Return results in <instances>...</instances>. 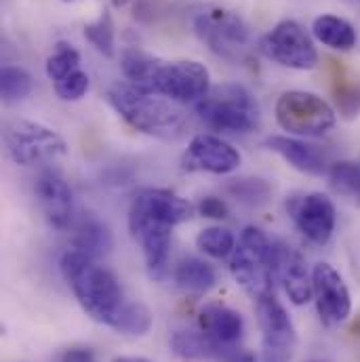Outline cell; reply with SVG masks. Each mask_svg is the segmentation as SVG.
<instances>
[{
  "label": "cell",
  "mask_w": 360,
  "mask_h": 362,
  "mask_svg": "<svg viewBox=\"0 0 360 362\" xmlns=\"http://www.w3.org/2000/svg\"><path fill=\"white\" fill-rule=\"evenodd\" d=\"M192 215L194 206L165 187H144L133 196L129 209V230L141 247L152 278L165 276L173 228L190 221Z\"/></svg>",
  "instance_id": "cell-1"
},
{
  "label": "cell",
  "mask_w": 360,
  "mask_h": 362,
  "mask_svg": "<svg viewBox=\"0 0 360 362\" xmlns=\"http://www.w3.org/2000/svg\"><path fill=\"white\" fill-rule=\"evenodd\" d=\"M59 268L81 308L93 320L116 331L124 310L131 303L124 297L116 274L81 251H68L62 257Z\"/></svg>",
  "instance_id": "cell-2"
},
{
  "label": "cell",
  "mask_w": 360,
  "mask_h": 362,
  "mask_svg": "<svg viewBox=\"0 0 360 362\" xmlns=\"http://www.w3.org/2000/svg\"><path fill=\"white\" fill-rule=\"evenodd\" d=\"M108 101L129 127L144 135L175 141L185 133L183 112L163 95L137 89L131 83H116L108 89Z\"/></svg>",
  "instance_id": "cell-3"
},
{
  "label": "cell",
  "mask_w": 360,
  "mask_h": 362,
  "mask_svg": "<svg viewBox=\"0 0 360 362\" xmlns=\"http://www.w3.org/2000/svg\"><path fill=\"white\" fill-rule=\"evenodd\" d=\"M196 112L209 129L219 133H251L260 124L255 97L234 83L213 87L196 103Z\"/></svg>",
  "instance_id": "cell-4"
},
{
  "label": "cell",
  "mask_w": 360,
  "mask_h": 362,
  "mask_svg": "<svg viewBox=\"0 0 360 362\" xmlns=\"http://www.w3.org/2000/svg\"><path fill=\"white\" fill-rule=\"evenodd\" d=\"M230 272L255 301L274 293V243L264 230L255 226L243 230L230 259Z\"/></svg>",
  "instance_id": "cell-5"
},
{
  "label": "cell",
  "mask_w": 360,
  "mask_h": 362,
  "mask_svg": "<svg viewBox=\"0 0 360 362\" xmlns=\"http://www.w3.org/2000/svg\"><path fill=\"white\" fill-rule=\"evenodd\" d=\"M196 36L219 57L240 64L249 57V28L243 17L226 6L209 4L194 15Z\"/></svg>",
  "instance_id": "cell-6"
},
{
  "label": "cell",
  "mask_w": 360,
  "mask_h": 362,
  "mask_svg": "<svg viewBox=\"0 0 360 362\" xmlns=\"http://www.w3.org/2000/svg\"><path fill=\"white\" fill-rule=\"evenodd\" d=\"M274 114L280 129L297 137H323L337 122L335 110L320 95L310 90L282 93L276 101Z\"/></svg>",
  "instance_id": "cell-7"
},
{
  "label": "cell",
  "mask_w": 360,
  "mask_h": 362,
  "mask_svg": "<svg viewBox=\"0 0 360 362\" xmlns=\"http://www.w3.org/2000/svg\"><path fill=\"white\" fill-rule=\"evenodd\" d=\"M4 144L11 160L21 167L55 160L68 152L64 137L34 120H13L6 127Z\"/></svg>",
  "instance_id": "cell-8"
},
{
  "label": "cell",
  "mask_w": 360,
  "mask_h": 362,
  "mask_svg": "<svg viewBox=\"0 0 360 362\" xmlns=\"http://www.w3.org/2000/svg\"><path fill=\"white\" fill-rule=\"evenodd\" d=\"M260 51L278 66L291 70H312L318 64V51L310 34L293 19L278 21L260 40Z\"/></svg>",
  "instance_id": "cell-9"
},
{
  "label": "cell",
  "mask_w": 360,
  "mask_h": 362,
  "mask_svg": "<svg viewBox=\"0 0 360 362\" xmlns=\"http://www.w3.org/2000/svg\"><path fill=\"white\" fill-rule=\"evenodd\" d=\"M211 90V74L200 62H163L156 70L150 93L175 103H198Z\"/></svg>",
  "instance_id": "cell-10"
},
{
  "label": "cell",
  "mask_w": 360,
  "mask_h": 362,
  "mask_svg": "<svg viewBox=\"0 0 360 362\" xmlns=\"http://www.w3.org/2000/svg\"><path fill=\"white\" fill-rule=\"evenodd\" d=\"M257 318L262 327V361L291 362L297 348V333L282 303L272 293L257 299Z\"/></svg>",
  "instance_id": "cell-11"
},
{
  "label": "cell",
  "mask_w": 360,
  "mask_h": 362,
  "mask_svg": "<svg viewBox=\"0 0 360 362\" xmlns=\"http://www.w3.org/2000/svg\"><path fill=\"white\" fill-rule=\"evenodd\" d=\"M286 211L297 230L314 245H327L335 232V204L323 192L295 194L286 200Z\"/></svg>",
  "instance_id": "cell-12"
},
{
  "label": "cell",
  "mask_w": 360,
  "mask_h": 362,
  "mask_svg": "<svg viewBox=\"0 0 360 362\" xmlns=\"http://www.w3.org/2000/svg\"><path fill=\"white\" fill-rule=\"evenodd\" d=\"M243 163L240 152L213 133H198L192 137L187 150L181 156L183 171L190 173H211V175H228L234 173Z\"/></svg>",
  "instance_id": "cell-13"
},
{
  "label": "cell",
  "mask_w": 360,
  "mask_h": 362,
  "mask_svg": "<svg viewBox=\"0 0 360 362\" xmlns=\"http://www.w3.org/2000/svg\"><path fill=\"white\" fill-rule=\"evenodd\" d=\"M312 291L316 310L325 325H342L352 312V297L342 274L329 264H318L312 270Z\"/></svg>",
  "instance_id": "cell-14"
},
{
  "label": "cell",
  "mask_w": 360,
  "mask_h": 362,
  "mask_svg": "<svg viewBox=\"0 0 360 362\" xmlns=\"http://www.w3.org/2000/svg\"><path fill=\"white\" fill-rule=\"evenodd\" d=\"M274 276L282 282L284 293L295 305H306L312 297V274L299 251L282 240L274 243Z\"/></svg>",
  "instance_id": "cell-15"
},
{
  "label": "cell",
  "mask_w": 360,
  "mask_h": 362,
  "mask_svg": "<svg viewBox=\"0 0 360 362\" xmlns=\"http://www.w3.org/2000/svg\"><path fill=\"white\" fill-rule=\"evenodd\" d=\"M36 200L55 230H68L72 226V189L59 171L47 169L34 183Z\"/></svg>",
  "instance_id": "cell-16"
},
{
  "label": "cell",
  "mask_w": 360,
  "mask_h": 362,
  "mask_svg": "<svg viewBox=\"0 0 360 362\" xmlns=\"http://www.w3.org/2000/svg\"><path fill=\"white\" fill-rule=\"evenodd\" d=\"M266 146L274 154L284 158L293 169L306 175H314V177L329 175L331 167H329L327 154L318 146H312L303 139H295L286 135H272L266 139Z\"/></svg>",
  "instance_id": "cell-17"
},
{
  "label": "cell",
  "mask_w": 360,
  "mask_h": 362,
  "mask_svg": "<svg viewBox=\"0 0 360 362\" xmlns=\"http://www.w3.org/2000/svg\"><path fill=\"white\" fill-rule=\"evenodd\" d=\"M198 325L200 331H204L217 346H221L226 352H236V344L243 339L245 333V320L243 316L219 303L204 305L198 314Z\"/></svg>",
  "instance_id": "cell-18"
},
{
  "label": "cell",
  "mask_w": 360,
  "mask_h": 362,
  "mask_svg": "<svg viewBox=\"0 0 360 362\" xmlns=\"http://www.w3.org/2000/svg\"><path fill=\"white\" fill-rule=\"evenodd\" d=\"M171 348L185 361H209L223 356L236 361V352H226L204 331H175L171 337Z\"/></svg>",
  "instance_id": "cell-19"
},
{
  "label": "cell",
  "mask_w": 360,
  "mask_h": 362,
  "mask_svg": "<svg viewBox=\"0 0 360 362\" xmlns=\"http://www.w3.org/2000/svg\"><path fill=\"white\" fill-rule=\"evenodd\" d=\"M312 34L318 42L335 51H350L356 47L359 36L350 21L337 15H320L312 23Z\"/></svg>",
  "instance_id": "cell-20"
},
{
  "label": "cell",
  "mask_w": 360,
  "mask_h": 362,
  "mask_svg": "<svg viewBox=\"0 0 360 362\" xmlns=\"http://www.w3.org/2000/svg\"><path fill=\"white\" fill-rule=\"evenodd\" d=\"M161 64H163V59H158L137 47H129L120 55V68H122L127 83H131L137 89L148 90V93L152 89V81H154Z\"/></svg>",
  "instance_id": "cell-21"
},
{
  "label": "cell",
  "mask_w": 360,
  "mask_h": 362,
  "mask_svg": "<svg viewBox=\"0 0 360 362\" xmlns=\"http://www.w3.org/2000/svg\"><path fill=\"white\" fill-rule=\"evenodd\" d=\"M74 249L89 255L93 259L105 255L112 249V232L105 223H101L95 215H85L76 226Z\"/></svg>",
  "instance_id": "cell-22"
},
{
  "label": "cell",
  "mask_w": 360,
  "mask_h": 362,
  "mask_svg": "<svg viewBox=\"0 0 360 362\" xmlns=\"http://www.w3.org/2000/svg\"><path fill=\"white\" fill-rule=\"evenodd\" d=\"M215 280L217 276H215L213 266L198 257H185L175 268V282L185 293L202 295L215 286Z\"/></svg>",
  "instance_id": "cell-23"
},
{
  "label": "cell",
  "mask_w": 360,
  "mask_h": 362,
  "mask_svg": "<svg viewBox=\"0 0 360 362\" xmlns=\"http://www.w3.org/2000/svg\"><path fill=\"white\" fill-rule=\"evenodd\" d=\"M79 68H81V53L70 42H57L53 53L47 57V64H45L47 76L53 81V85L59 83L62 78H66L68 74H72Z\"/></svg>",
  "instance_id": "cell-24"
},
{
  "label": "cell",
  "mask_w": 360,
  "mask_h": 362,
  "mask_svg": "<svg viewBox=\"0 0 360 362\" xmlns=\"http://www.w3.org/2000/svg\"><path fill=\"white\" fill-rule=\"evenodd\" d=\"M196 247L207 253L209 257L215 259H226L234 253L236 249V238L230 230L213 226V228H204L198 236H196Z\"/></svg>",
  "instance_id": "cell-25"
},
{
  "label": "cell",
  "mask_w": 360,
  "mask_h": 362,
  "mask_svg": "<svg viewBox=\"0 0 360 362\" xmlns=\"http://www.w3.org/2000/svg\"><path fill=\"white\" fill-rule=\"evenodd\" d=\"M329 183L337 194L348 196L360 204V163H333L329 169Z\"/></svg>",
  "instance_id": "cell-26"
},
{
  "label": "cell",
  "mask_w": 360,
  "mask_h": 362,
  "mask_svg": "<svg viewBox=\"0 0 360 362\" xmlns=\"http://www.w3.org/2000/svg\"><path fill=\"white\" fill-rule=\"evenodd\" d=\"M85 38L105 57H114L116 51V28L108 11H103L95 21L85 25Z\"/></svg>",
  "instance_id": "cell-27"
},
{
  "label": "cell",
  "mask_w": 360,
  "mask_h": 362,
  "mask_svg": "<svg viewBox=\"0 0 360 362\" xmlns=\"http://www.w3.org/2000/svg\"><path fill=\"white\" fill-rule=\"evenodd\" d=\"M228 192L247 206H262L272 198V185L260 177H243L228 183Z\"/></svg>",
  "instance_id": "cell-28"
},
{
  "label": "cell",
  "mask_w": 360,
  "mask_h": 362,
  "mask_svg": "<svg viewBox=\"0 0 360 362\" xmlns=\"http://www.w3.org/2000/svg\"><path fill=\"white\" fill-rule=\"evenodd\" d=\"M0 89L6 103L21 101L32 90V76L19 66H4L0 72Z\"/></svg>",
  "instance_id": "cell-29"
},
{
  "label": "cell",
  "mask_w": 360,
  "mask_h": 362,
  "mask_svg": "<svg viewBox=\"0 0 360 362\" xmlns=\"http://www.w3.org/2000/svg\"><path fill=\"white\" fill-rule=\"evenodd\" d=\"M87 90H89V74L83 72L81 68L68 74L66 78H62L59 83H55V93L64 101H79L87 95Z\"/></svg>",
  "instance_id": "cell-30"
},
{
  "label": "cell",
  "mask_w": 360,
  "mask_h": 362,
  "mask_svg": "<svg viewBox=\"0 0 360 362\" xmlns=\"http://www.w3.org/2000/svg\"><path fill=\"white\" fill-rule=\"evenodd\" d=\"M335 99L346 118H354L360 112V85L356 83H339L335 87Z\"/></svg>",
  "instance_id": "cell-31"
},
{
  "label": "cell",
  "mask_w": 360,
  "mask_h": 362,
  "mask_svg": "<svg viewBox=\"0 0 360 362\" xmlns=\"http://www.w3.org/2000/svg\"><path fill=\"white\" fill-rule=\"evenodd\" d=\"M198 213L202 217H209V219H226L230 215V209H228V204L221 198H217V196H204L198 202Z\"/></svg>",
  "instance_id": "cell-32"
},
{
  "label": "cell",
  "mask_w": 360,
  "mask_h": 362,
  "mask_svg": "<svg viewBox=\"0 0 360 362\" xmlns=\"http://www.w3.org/2000/svg\"><path fill=\"white\" fill-rule=\"evenodd\" d=\"M62 362H95V356L87 348H74L62 356Z\"/></svg>",
  "instance_id": "cell-33"
},
{
  "label": "cell",
  "mask_w": 360,
  "mask_h": 362,
  "mask_svg": "<svg viewBox=\"0 0 360 362\" xmlns=\"http://www.w3.org/2000/svg\"><path fill=\"white\" fill-rule=\"evenodd\" d=\"M114 362H150L148 358H141V356H120Z\"/></svg>",
  "instance_id": "cell-34"
},
{
  "label": "cell",
  "mask_w": 360,
  "mask_h": 362,
  "mask_svg": "<svg viewBox=\"0 0 360 362\" xmlns=\"http://www.w3.org/2000/svg\"><path fill=\"white\" fill-rule=\"evenodd\" d=\"M108 2H110L112 6H124V4H127L129 0H108Z\"/></svg>",
  "instance_id": "cell-35"
},
{
  "label": "cell",
  "mask_w": 360,
  "mask_h": 362,
  "mask_svg": "<svg viewBox=\"0 0 360 362\" xmlns=\"http://www.w3.org/2000/svg\"><path fill=\"white\" fill-rule=\"evenodd\" d=\"M66 2H72V0H66Z\"/></svg>",
  "instance_id": "cell-36"
}]
</instances>
